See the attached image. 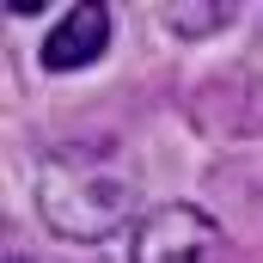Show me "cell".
I'll use <instances>...</instances> for the list:
<instances>
[{
	"mask_svg": "<svg viewBox=\"0 0 263 263\" xmlns=\"http://www.w3.org/2000/svg\"><path fill=\"white\" fill-rule=\"evenodd\" d=\"M214 251H220V233L190 202H165V208L141 214L129 239L135 263H214Z\"/></svg>",
	"mask_w": 263,
	"mask_h": 263,
	"instance_id": "2",
	"label": "cell"
},
{
	"mask_svg": "<svg viewBox=\"0 0 263 263\" xmlns=\"http://www.w3.org/2000/svg\"><path fill=\"white\" fill-rule=\"evenodd\" d=\"M104 43H110V12H104L98 0H92V6H73L62 25L43 37V67H49V73H73V67L98 62Z\"/></svg>",
	"mask_w": 263,
	"mask_h": 263,
	"instance_id": "3",
	"label": "cell"
},
{
	"mask_svg": "<svg viewBox=\"0 0 263 263\" xmlns=\"http://www.w3.org/2000/svg\"><path fill=\"white\" fill-rule=\"evenodd\" d=\"M159 18L172 25V31H184V37H202V31H220L227 18H233V6H159Z\"/></svg>",
	"mask_w": 263,
	"mask_h": 263,
	"instance_id": "4",
	"label": "cell"
},
{
	"mask_svg": "<svg viewBox=\"0 0 263 263\" xmlns=\"http://www.w3.org/2000/svg\"><path fill=\"white\" fill-rule=\"evenodd\" d=\"M12 263H18V257H12Z\"/></svg>",
	"mask_w": 263,
	"mask_h": 263,
	"instance_id": "5",
	"label": "cell"
},
{
	"mask_svg": "<svg viewBox=\"0 0 263 263\" xmlns=\"http://www.w3.org/2000/svg\"><path fill=\"white\" fill-rule=\"evenodd\" d=\"M141 178L117 141H67L37 159V214L62 239H110L135 220Z\"/></svg>",
	"mask_w": 263,
	"mask_h": 263,
	"instance_id": "1",
	"label": "cell"
}]
</instances>
